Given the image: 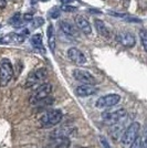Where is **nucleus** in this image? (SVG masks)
Instances as JSON below:
<instances>
[{"mask_svg":"<svg viewBox=\"0 0 147 148\" xmlns=\"http://www.w3.org/2000/svg\"><path fill=\"white\" fill-rule=\"evenodd\" d=\"M63 118V113L61 110H48L43 113L40 118V124L44 128H50L60 123Z\"/></svg>","mask_w":147,"mask_h":148,"instance_id":"f257e3e1","label":"nucleus"},{"mask_svg":"<svg viewBox=\"0 0 147 148\" xmlns=\"http://www.w3.org/2000/svg\"><path fill=\"white\" fill-rule=\"evenodd\" d=\"M13 77V66L9 59H2L0 62V85L6 86Z\"/></svg>","mask_w":147,"mask_h":148,"instance_id":"f03ea898","label":"nucleus"},{"mask_svg":"<svg viewBox=\"0 0 147 148\" xmlns=\"http://www.w3.org/2000/svg\"><path fill=\"white\" fill-rule=\"evenodd\" d=\"M139 130H141V124L138 122H133L131 124L122 135L121 142L123 145L129 146L137 137H139Z\"/></svg>","mask_w":147,"mask_h":148,"instance_id":"7ed1b4c3","label":"nucleus"},{"mask_svg":"<svg viewBox=\"0 0 147 148\" xmlns=\"http://www.w3.org/2000/svg\"><path fill=\"white\" fill-rule=\"evenodd\" d=\"M47 77H48V70L44 68L38 69V70L31 72V73L28 75V77H27V80H25V86L27 87V88H28V87L34 86V85H37L39 83L43 82Z\"/></svg>","mask_w":147,"mask_h":148,"instance_id":"20e7f679","label":"nucleus"},{"mask_svg":"<svg viewBox=\"0 0 147 148\" xmlns=\"http://www.w3.org/2000/svg\"><path fill=\"white\" fill-rule=\"evenodd\" d=\"M52 92V85L50 83H43L33 91L32 95L30 96V103L31 104H36L40 99H44L47 96H50V94Z\"/></svg>","mask_w":147,"mask_h":148,"instance_id":"39448f33","label":"nucleus"},{"mask_svg":"<svg viewBox=\"0 0 147 148\" xmlns=\"http://www.w3.org/2000/svg\"><path fill=\"white\" fill-rule=\"evenodd\" d=\"M126 116H127V111L125 108H118L114 112H105L102 114V118L110 124L120 123Z\"/></svg>","mask_w":147,"mask_h":148,"instance_id":"423d86ee","label":"nucleus"},{"mask_svg":"<svg viewBox=\"0 0 147 148\" xmlns=\"http://www.w3.org/2000/svg\"><path fill=\"white\" fill-rule=\"evenodd\" d=\"M121 101V95L118 94H107L104 95L102 97L96 101V107L98 108H107V107H112V106H115L116 104L120 103Z\"/></svg>","mask_w":147,"mask_h":148,"instance_id":"0eeeda50","label":"nucleus"},{"mask_svg":"<svg viewBox=\"0 0 147 148\" xmlns=\"http://www.w3.org/2000/svg\"><path fill=\"white\" fill-rule=\"evenodd\" d=\"M73 77L76 81H79L81 83H84V84L94 85L96 83V80H95V77L93 76L92 74L85 71V70H81V69L73 70Z\"/></svg>","mask_w":147,"mask_h":148,"instance_id":"6e6552de","label":"nucleus"},{"mask_svg":"<svg viewBox=\"0 0 147 148\" xmlns=\"http://www.w3.org/2000/svg\"><path fill=\"white\" fill-rule=\"evenodd\" d=\"M116 41L125 48H133L136 44V38L131 32L122 31L116 34Z\"/></svg>","mask_w":147,"mask_h":148,"instance_id":"1a4fd4ad","label":"nucleus"},{"mask_svg":"<svg viewBox=\"0 0 147 148\" xmlns=\"http://www.w3.org/2000/svg\"><path fill=\"white\" fill-rule=\"evenodd\" d=\"M67 58L78 65H83L86 63L85 56L83 54L82 51H80L76 48H71V49L67 50Z\"/></svg>","mask_w":147,"mask_h":148,"instance_id":"9d476101","label":"nucleus"},{"mask_svg":"<svg viewBox=\"0 0 147 148\" xmlns=\"http://www.w3.org/2000/svg\"><path fill=\"white\" fill-rule=\"evenodd\" d=\"M75 132H76V127L70 126V125H64V126L58 127L53 132H51L50 138H53V137H69V136L73 135Z\"/></svg>","mask_w":147,"mask_h":148,"instance_id":"9b49d317","label":"nucleus"},{"mask_svg":"<svg viewBox=\"0 0 147 148\" xmlns=\"http://www.w3.org/2000/svg\"><path fill=\"white\" fill-rule=\"evenodd\" d=\"M98 88L94 86V85H91V84H83V85H80L75 88V94L78 96H81V97H85V96H91V95H94L98 93Z\"/></svg>","mask_w":147,"mask_h":148,"instance_id":"f8f14e48","label":"nucleus"},{"mask_svg":"<svg viewBox=\"0 0 147 148\" xmlns=\"http://www.w3.org/2000/svg\"><path fill=\"white\" fill-rule=\"evenodd\" d=\"M25 37L23 34H19V33H9L6 36L0 37V43L8 44V43H22L25 42Z\"/></svg>","mask_w":147,"mask_h":148,"instance_id":"ddd939ff","label":"nucleus"},{"mask_svg":"<svg viewBox=\"0 0 147 148\" xmlns=\"http://www.w3.org/2000/svg\"><path fill=\"white\" fill-rule=\"evenodd\" d=\"M71 145V140L69 137H53L50 138L48 144L49 148H69Z\"/></svg>","mask_w":147,"mask_h":148,"instance_id":"4468645a","label":"nucleus"},{"mask_svg":"<svg viewBox=\"0 0 147 148\" xmlns=\"http://www.w3.org/2000/svg\"><path fill=\"white\" fill-rule=\"evenodd\" d=\"M74 22H75V25H76V29L82 31L84 34H91L92 33V27H91L90 22L85 18L78 16L74 19Z\"/></svg>","mask_w":147,"mask_h":148,"instance_id":"2eb2a0df","label":"nucleus"},{"mask_svg":"<svg viewBox=\"0 0 147 148\" xmlns=\"http://www.w3.org/2000/svg\"><path fill=\"white\" fill-rule=\"evenodd\" d=\"M60 28L65 34L70 37H79V31L76 29V27H74L67 21H60Z\"/></svg>","mask_w":147,"mask_h":148,"instance_id":"dca6fc26","label":"nucleus"},{"mask_svg":"<svg viewBox=\"0 0 147 148\" xmlns=\"http://www.w3.org/2000/svg\"><path fill=\"white\" fill-rule=\"evenodd\" d=\"M30 43L36 50L42 52L43 54L45 53V49H44V47H43V42H42V34H40V33L33 34L30 39Z\"/></svg>","mask_w":147,"mask_h":148,"instance_id":"f3484780","label":"nucleus"},{"mask_svg":"<svg viewBox=\"0 0 147 148\" xmlns=\"http://www.w3.org/2000/svg\"><path fill=\"white\" fill-rule=\"evenodd\" d=\"M94 25H95V29H96V31H98V33L100 36H102V37H104V38H107V39L111 37L110 30L107 29V27L105 25V23L102 20L95 19V20H94Z\"/></svg>","mask_w":147,"mask_h":148,"instance_id":"a211bd4d","label":"nucleus"},{"mask_svg":"<svg viewBox=\"0 0 147 148\" xmlns=\"http://www.w3.org/2000/svg\"><path fill=\"white\" fill-rule=\"evenodd\" d=\"M48 43H49V48L52 53H54L55 51V33H54V27L53 25H50L48 27Z\"/></svg>","mask_w":147,"mask_h":148,"instance_id":"6ab92c4d","label":"nucleus"},{"mask_svg":"<svg viewBox=\"0 0 147 148\" xmlns=\"http://www.w3.org/2000/svg\"><path fill=\"white\" fill-rule=\"evenodd\" d=\"M23 22H25V21L22 20V16L19 12L16 13L14 16H12V17L10 18V20H9V23L12 25V27H14V28H20Z\"/></svg>","mask_w":147,"mask_h":148,"instance_id":"aec40b11","label":"nucleus"},{"mask_svg":"<svg viewBox=\"0 0 147 148\" xmlns=\"http://www.w3.org/2000/svg\"><path fill=\"white\" fill-rule=\"evenodd\" d=\"M53 102H54V99L53 97H49V96H47V97H44V99H40L39 102L36 103V106L38 107H47V106H49V105H52L53 104Z\"/></svg>","mask_w":147,"mask_h":148,"instance_id":"412c9836","label":"nucleus"},{"mask_svg":"<svg viewBox=\"0 0 147 148\" xmlns=\"http://www.w3.org/2000/svg\"><path fill=\"white\" fill-rule=\"evenodd\" d=\"M139 38H141L142 45H143L144 50L146 51L147 50V32H146V30L142 29V30L139 31Z\"/></svg>","mask_w":147,"mask_h":148,"instance_id":"4be33fe9","label":"nucleus"},{"mask_svg":"<svg viewBox=\"0 0 147 148\" xmlns=\"http://www.w3.org/2000/svg\"><path fill=\"white\" fill-rule=\"evenodd\" d=\"M44 22V20L42 18H33L31 20V25H32V29H36V28H39L41 27Z\"/></svg>","mask_w":147,"mask_h":148,"instance_id":"5701e85b","label":"nucleus"},{"mask_svg":"<svg viewBox=\"0 0 147 148\" xmlns=\"http://www.w3.org/2000/svg\"><path fill=\"white\" fill-rule=\"evenodd\" d=\"M60 11H61V9H60V8L54 7V8H52V9H51V11L49 12V16L52 19L59 18V16H60Z\"/></svg>","mask_w":147,"mask_h":148,"instance_id":"b1692460","label":"nucleus"},{"mask_svg":"<svg viewBox=\"0 0 147 148\" xmlns=\"http://www.w3.org/2000/svg\"><path fill=\"white\" fill-rule=\"evenodd\" d=\"M60 9H61V10H63V11H69V12H74V11H76V10H78L75 7L69 6V5H63Z\"/></svg>","mask_w":147,"mask_h":148,"instance_id":"393cba45","label":"nucleus"},{"mask_svg":"<svg viewBox=\"0 0 147 148\" xmlns=\"http://www.w3.org/2000/svg\"><path fill=\"white\" fill-rule=\"evenodd\" d=\"M141 143H142L141 138H139V137H137L134 142L131 144L129 148H141Z\"/></svg>","mask_w":147,"mask_h":148,"instance_id":"a878e982","label":"nucleus"},{"mask_svg":"<svg viewBox=\"0 0 147 148\" xmlns=\"http://www.w3.org/2000/svg\"><path fill=\"white\" fill-rule=\"evenodd\" d=\"M32 19H33V17H32V14H30V13H25V14L22 16V20H23L25 22H29Z\"/></svg>","mask_w":147,"mask_h":148,"instance_id":"bb28decb","label":"nucleus"},{"mask_svg":"<svg viewBox=\"0 0 147 148\" xmlns=\"http://www.w3.org/2000/svg\"><path fill=\"white\" fill-rule=\"evenodd\" d=\"M101 142H102V144L104 145L105 148H110V146H109V143L106 142V139H105L104 137H101Z\"/></svg>","mask_w":147,"mask_h":148,"instance_id":"cd10ccee","label":"nucleus"},{"mask_svg":"<svg viewBox=\"0 0 147 148\" xmlns=\"http://www.w3.org/2000/svg\"><path fill=\"white\" fill-rule=\"evenodd\" d=\"M7 6V0H0V9H5Z\"/></svg>","mask_w":147,"mask_h":148,"instance_id":"c85d7f7f","label":"nucleus"},{"mask_svg":"<svg viewBox=\"0 0 147 148\" xmlns=\"http://www.w3.org/2000/svg\"><path fill=\"white\" fill-rule=\"evenodd\" d=\"M63 5H69V3H71L72 1H74V0H60Z\"/></svg>","mask_w":147,"mask_h":148,"instance_id":"c756f323","label":"nucleus"},{"mask_svg":"<svg viewBox=\"0 0 147 148\" xmlns=\"http://www.w3.org/2000/svg\"><path fill=\"white\" fill-rule=\"evenodd\" d=\"M141 148H146V143H145V140H142V143H141Z\"/></svg>","mask_w":147,"mask_h":148,"instance_id":"7c9ffc66","label":"nucleus"},{"mask_svg":"<svg viewBox=\"0 0 147 148\" xmlns=\"http://www.w3.org/2000/svg\"><path fill=\"white\" fill-rule=\"evenodd\" d=\"M41 1H43V2H45V1H49V0H41Z\"/></svg>","mask_w":147,"mask_h":148,"instance_id":"2f4dec72","label":"nucleus"},{"mask_svg":"<svg viewBox=\"0 0 147 148\" xmlns=\"http://www.w3.org/2000/svg\"><path fill=\"white\" fill-rule=\"evenodd\" d=\"M0 28H1V25H0Z\"/></svg>","mask_w":147,"mask_h":148,"instance_id":"473e14b6","label":"nucleus"}]
</instances>
